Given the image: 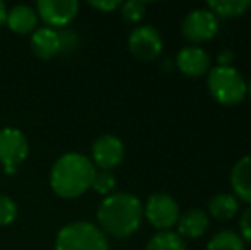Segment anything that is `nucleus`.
Here are the masks:
<instances>
[{"label": "nucleus", "mask_w": 251, "mask_h": 250, "mask_svg": "<svg viewBox=\"0 0 251 250\" xmlns=\"http://www.w3.org/2000/svg\"><path fill=\"white\" fill-rule=\"evenodd\" d=\"M98 224L106 237L126 238L140 228L144 206L139 197L128 192H115L104 197L98 207Z\"/></svg>", "instance_id": "nucleus-1"}, {"label": "nucleus", "mask_w": 251, "mask_h": 250, "mask_svg": "<svg viewBox=\"0 0 251 250\" xmlns=\"http://www.w3.org/2000/svg\"><path fill=\"white\" fill-rule=\"evenodd\" d=\"M96 173L91 158L80 153H65L53 163L50 187L62 199H75L93 187Z\"/></svg>", "instance_id": "nucleus-2"}, {"label": "nucleus", "mask_w": 251, "mask_h": 250, "mask_svg": "<svg viewBox=\"0 0 251 250\" xmlns=\"http://www.w3.org/2000/svg\"><path fill=\"white\" fill-rule=\"evenodd\" d=\"M55 250H109V242L98 224L72 221L56 233Z\"/></svg>", "instance_id": "nucleus-3"}, {"label": "nucleus", "mask_w": 251, "mask_h": 250, "mask_svg": "<svg viewBox=\"0 0 251 250\" xmlns=\"http://www.w3.org/2000/svg\"><path fill=\"white\" fill-rule=\"evenodd\" d=\"M207 86L212 98L221 105H238L248 93L245 77L232 65H217L208 70Z\"/></svg>", "instance_id": "nucleus-4"}, {"label": "nucleus", "mask_w": 251, "mask_h": 250, "mask_svg": "<svg viewBox=\"0 0 251 250\" xmlns=\"http://www.w3.org/2000/svg\"><path fill=\"white\" fill-rule=\"evenodd\" d=\"M29 154V142L24 132L14 127L0 130V165L5 173H16L17 167L24 163Z\"/></svg>", "instance_id": "nucleus-5"}, {"label": "nucleus", "mask_w": 251, "mask_h": 250, "mask_svg": "<svg viewBox=\"0 0 251 250\" xmlns=\"http://www.w3.org/2000/svg\"><path fill=\"white\" fill-rule=\"evenodd\" d=\"M144 214L152 226L161 231H169L179 220V206L169 194L155 192L147 199Z\"/></svg>", "instance_id": "nucleus-6"}, {"label": "nucleus", "mask_w": 251, "mask_h": 250, "mask_svg": "<svg viewBox=\"0 0 251 250\" xmlns=\"http://www.w3.org/2000/svg\"><path fill=\"white\" fill-rule=\"evenodd\" d=\"M183 36L193 43H203L217 34L219 17L208 9H193L181 24Z\"/></svg>", "instance_id": "nucleus-7"}, {"label": "nucleus", "mask_w": 251, "mask_h": 250, "mask_svg": "<svg viewBox=\"0 0 251 250\" xmlns=\"http://www.w3.org/2000/svg\"><path fill=\"white\" fill-rule=\"evenodd\" d=\"M79 2L75 0H40L36 3L38 19H41L47 28H65L79 14Z\"/></svg>", "instance_id": "nucleus-8"}, {"label": "nucleus", "mask_w": 251, "mask_h": 250, "mask_svg": "<svg viewBox=\"0 0 251 250\" xmlns=\"http://www.w3.org/2000/svg\"><path fill=\"white\" fill-rule=\"evenodd\" d=\"M128 50L137 60L151 62L162 52V38L155 28L139 26L128 36Z\"/></svg>", "instance_id": "nucleus-9"}, {"label": "nucleus", "mask_w": 251, "mask_h": 250, "mask_svg": "<svg viewBox=\"0 0 251 250\" xmlns=\"http://www.w3.org/2000/svg\"><path fill=\"white\" fill-rule=\"evenodd\" d=\"M91 154H93L91 161L94 163V167H100L102 171H109L123 161L125 146L116 136L104 134V136H100L93 142Z\"/></svg>", "instance_id": "nucleus-10"}, {"label": "nucleus", "mask_w": 251, "mask_h": 250, "mask_svg": "<svg viewBox=\"0 0 251 250\" xmlns=\"http://www.w3.org/2000/svg\"><path fill=\"white\" fill-rule=\"evenodd\" d=\"M176 67L183 74H186V76L199 77L203 76L210 69V57H208V54L203 48L192 45V47H185L178 52V55H176Z\"/></svg>", "instance_id": "nucleus-11"}, {"label": "nucleus", "mask_w": 251, "mask_h": 250, "mask_svg": "<svg viewBox=\"0 0 251 250\" xmlns=\"http://www.w3.org/2000/svg\"><path fill=\"white\" fill-rule=\"evenodd\" d=\"M31 50L41 60H50V58L60 55L58 31L51 29V28H38L31 34Z\"/></svg>", "instance_id": "nucleus-12"}, {"label": "nucleus", "mask_w": 251, "mask_h": 250, "mask_svg": "<svg viewBox=\"0 0 251 250\" xmlns=\"http://www.w3.org/2000/svg\"><path fill=\"white\" fill-rule=\"evenodd\" d=\"M5 24L10 31L17 34H29L36 31L38 26V14L36 9L31 5H14L7 10Z\"/></svg>", "instance_id": "nucleus-13"}, {"label": "nucleus", "mask_w": 251, "mask_h": 250, "mask_svg": "<svg viewBox=\"0 0 251 250\" xmlns=\"http://www.w3.org/2000/svg\"><path fill=\"white\" fill-rule=\"evenodd\" d=\"M178 235L186 238H199L208 228V214L201 209H188L186 213L179 214L178 220Z\"/></svg>", "instance_id": "nucleus-14"}, {"label": "nucleus", "mask_w": 251, "mask_h": 250, "mask_svg": "<svg viewBox=\"0 0 251 250\" xmlns=\"http://www.w3.org/2000/svg\"><path fill=\"white\" fill-rule=\"evenodd\" d=\"M231 185L239 199L251 204V156L236 161L231 171Z\"/></svg>", "instance_id": "nucleus-15"}, {"label": "nucleus", "mask_w": 251, "mask_h": 250, "mask_svg": "<svg viewBox=\"0 0 251 250\" xmlns=\"http://www.w3.org/2000/svg\"><path fill=\"white\" fill-rule=\"evenodd\" d=\"M239 211V202L232 194H217L210 199L208 202V213L214 220L219 221H227L238 214Z\"/></svg>", "instance_id": "nucleus-16"}, {"label": "nucleus", "mask_w": 251, "mask_h": 250, "mask_svg": "<svg viewBox=\"0 0 251 250\" xmlns=\"http://www.w3.org/2000/svg\"><path fill=\"white\" fill-rule=\"evenodd\" d=\"M251 7L250 0H208L207 9L221 17H238Z\"/></svg>", "instance_id": "nucleus-17"}, {"label": "nucleus", "mask_w": 251, "mask_h": 250, "mask_svg": "<svg viewBox=\"0 0 251 250\" xmlns=\"http://www.w3.org/2000/svg\"><path fill=\"white\" fill-rule=\"evenodd\" d=\"M207 250H246V247L239 233L232 230H222L210 238Z\"/></svg>", "instance_id": "nucleus-18"}, {"label": "nucleus", "mask_w": 251, "mask_h": 250, "mask_svg": "<svg viewBox=\"0 0 251 250\" xmlns=\"http://www.w3.org/2000/svg\"><path fill=\"white\" fill-rule=\"evenodd\" d=\"M146 250H186V245L175 231H159L147 242Z\"/></svg>", "instance_id": "nucleus-19"}, {"label": "nucleus", "mask_w": 251, "mask_h": 250, "mask_svg": "<svg viewBox=\"0 0 251 250\" xmlns=\"http://www.w3.org/2000/svg\"><path fill=\"white\" fill-rule=\"evenodd\" d=\"M19 214V207H17L16 200L10 199L9 195L0 194V226H9L17 220Z\"/></svg>", "instance_id": "nucleus-20"}, {"label": "nucleus", "mask_w": 251, "mask_h": 250, "mask_svg": "<svg viewBox=\"0 0 251 250\" xmlns=\"http://www.w3.org/2000/svg\"><path fill=\"white\" fill-rule=\"evenodd\" d=\"M116 187V180H115V175L111 173V171H100V173H96V177H94V182H93V189L94 192H98L100 195H111L113 190Z\"/></svg>", "instance_id": "nucleus-21"}, {"label": "nucleus", "mask_w": 251, "mask_h": 250, "mask_svg": "<svg viewBox=\"0 0 251 250\" xmlns=\"http://www.w3.org/2000/svg\"><path fill=\"white\" fill-rule=\"evenodd\" d=\"M120 14L126 23H139L146 14V3L139 2V0H130V2L122 3Z\"/></svg>", "instance_id": "nucleus-22"}, {"label": "nucleus", "mask_w": 251, "mask_h": 250, "mask_svg": "<svg viewBox=\"0 0 251 250\" xmlns=\"http://www.w3.org/2000/svg\"><path fill=\"white\" fill-rule=\"evenodd\" d=\"M58 38H60V54L72 55L77 50V47H79V36H77L75 31L60 29Z\"/></svg>", "instance_id": "nucleus-23"}, {"label": "nucleus", "mask_w": 251, "mask_h": 250, "mask_svg": "<svg viewBox=\"0 0 251 250\" xmlns=\"http://www.w3.org/2000/svg\"><path fill=\"white\" fill-rule=\"evenodd\" d=\"M239 230H241V235H239V237H241L245 242L251 244V206L243 211L241 220H239Z\"/></svg>", "instance_id": "nucleus-24"}, {"label": "nucleus", "mask_w": 251, "mask_h": 250, "mask_svg": "<svg viewBox=\"0 0 251 250\" xmlns=\"http://www.w3.org/2000/svg\"><path fill=\"white\" fill-rule=\"evenodd\" d=\"M89 5L93 9L102 10V12H113L122 7V2L120 0H100V2H89Z\"/></svg>", "instance_id": "nucleus-25"}, {"label": "nucleus", "mask_w": 251, "mask_h": 250, "mask_svg": "<svg viewBox=\"0 0 251 250\" xmlns=\"http://www.w3.org/2000/svg\"><path fill=\"white\" fill-rule=\"evenodd\" d=\"M232 58H234V55H232L231 50H222L217 57V62H219V65H231Z\"/></svg>", "instance_id": "nucleus-26"}, {"label": "nucleus", "mask_w": 251, "mask_h": 250, "mask_svg": "<svg viewBox=\"0 0 251 250\" xmlns=\"http://www.w3.org/2000/svg\"><path fill=\"white\" fill-rule=\"evenodd\" d=\"M5 17H7V7L3 2H0V26L5 23Z\"/></svg>", "instance_id": "nucleus-27"}, {"label": "nucleus", "mask_w": 251, "mask_h": 250, "mask_svg": "<svg viewBox=\"0 0 251 250\" xmlns=\"http://www.w3.org/2000/svg\"><path fill=\"white\" fill-rule=\"evenodd\" d=\"M246 86H248V94H250V98H251V81L248 84H246Z\"/></svg>", "instance_id": "nucleus-28"}]
</instances>
